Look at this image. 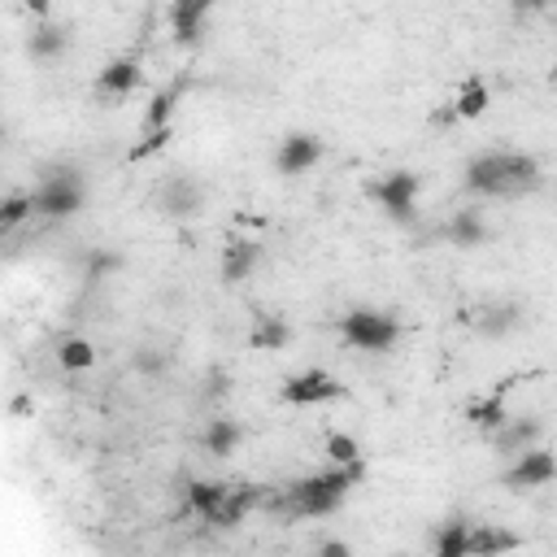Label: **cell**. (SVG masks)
Instances as JSON below:
<instances>
[{"label":"cell","instance_id":"6da1fadb","mask_svg":"<svg viewBox=\"0 0 557 557\" xmlns=\"http://www.w3.org/2000/svg\"><path fill=\"white\" fill-rule=\"evenodd\" d=\"M361 474H366L361 461H331L326 470L287 483L278 496L265 492L261 505H270L274 513H287V518H322V513H335L344 505V496L361 483Z\"/></svg>","mask_w":557,"mask_h":557},{"label":"cell","instance_id":"7a4b0ae2","mask_svg":"<svg viewBox=\"0 0 557 557\" xmlns=\"http://www.w3.org/2000/svg\"><path fill=\"white\" fill-rule=\"evenodd\" d=\"M544 183V165L531 152H479L466 161V187L474 196H531Z\"/></svg>","mask_w":557,"mask_h":557},{"label":"cell","instance_id":"3957f363","mask_svg":"<svg viewBox=\"0 0 557 557\" xmlns=\"http://www.w3.org/2000/svg\"><path fill=\"white\" fill-rule=\"evenodd\" d=\"M83 200H87L83 170L57 161V165H44L39 170V183L30 191V213L44 218V222H65V218H74L83 209Z\"/></svg>","mask_w":557,"mask_h":557},{"label":"cell","instance_id":"277c9868","mask_svg":"<svg viewBox=\"0 0 557 557\" xmlns=\"http://www.w3.org/2000/svg\"><path fill=\"white\" fill-rule=\"evenodd\" d=\"M339 335L361 352H387L400 339V318L387 309H348L339 318Z\"/></svg>","mask_w":557,"mask_h":557},{"label":"cell","instance_id":"5b68a950","mask_svg":"<svg viewBox=\"0 0 557 557\" xmlns=\"http://www.w3.org/2000/svg\"><path fill=\"white\" fill-rule=\"evenodd\" d=\"M366 191H370V200H374L392 222H400V226H413V222H418V191H422V183H418L413 170H392V174L374 178Z\"/></svg>","mask_w":557,"mask_h":557},{"label":"cell","instance_id":"8992f818","mask_svg":"<svg viewBox=\"0 0 557 557\" xmlns=\"http://www.w3.org/2000/svg\"><path fill=\"white\" fill-rule=\"evenodd\" d=\"M339 396H348V383H339V379L326 374V370L287 374L283 387H278V400H283V405H322V400H339Z\"/></svg>","mask_w":557,"mask_h":557},{"label":"cell","instance_id":"52a82bcc","mask_svg":"<svg viewBox=\"0 0 557 557\" xmlns=\"http://www.w3.org/2000/svg\"><path fill=\"white\" fill-rule=\"evenodd\" d=\"M513 466L500 474V487H509V492H531V487H544L548 479H553V453H544L540 444H531L527 453H518V457H509Z\"/></svg>","mask_w":557,"mask_h":557},{"label":"cell","instance_id":"ba28073f","mask_svg":"<svg viewBox=\"0 0 557 557\" xmlns=\"http://www.w3.org/2000/svg\"><path fill=\"white\" fill-rule=\"evenodd\" d=\"M492 448L500 453V457H518V453H527L531 444H540L544 440V418H535V413H509L492 435Z\"/></svg>","mask_w":557,"mask_h":557},{"label":"cell","instance_id":"9c48e42d","mask_svg":"<svg viewBox=\"0 0 557 557\" xmlns=\"http://www.w3.org/2000/svg\"><path fill=\"white\" fill-rule=\"evenodd\" d=\"M318 161H322V139L309 135V131L283 135V144H278V152H274L278 174H305V170H313Z\"/></svg>","mask_w":557,"mask_h":557},{"label":"cell","instance_id":"30bf717a","mask_svg":"<svg viewBox=\"0 0 557 557\" xmlns=\"http://www.w3.org/2000/svg\"><path fill=\"white\" fill-rule=\"evenodd\" d=\"M265 492L270 487H261V483H239V487H226V496H222V505H218V513L209 518V527H218V531H231V527H239L261 500H265Z\"/></svg>","mask_w":557,"mask_h":557},{"label":"cell","instance_id":"8fae6325","mask_svg":"<svg viewBox=\"0 0 557 557\" xmlns=\"http://www.w3.org/2000/svg\"><path fill=\"white\" fill-rule=\"evenodd\" d=\"M200 209H205V187L196 178H187V174H174L165 183V191H161V213L174 218V222H187Z\"/></svg>","mask_w":557,"mask_h":557},{"label":"cell","instance_id":"7c38bea8","mask_svg":"<svg viewBox=\"0 0 557 557\" xmlns=\"http://www.w3.org/2000/svg\"><path fill=\"white\" fill-rule=\"evenodd\" d=\"M470 322H474V331L479 335H487V339H500V335H509V331H518L522 322H527V309L518 305V300H505V305H487V309H474V313H466Z\"/></svg>","mask_w":557,"mask_h":557},{"label":"cell","instance_id":"4fadbf2b","mask_svg":"<svg viewBox=\"0 0 557 557\" xmlns=\"http://www.w3.org/2000/svg\"><path fill=\"white\" fill-rule=\"evenodd\" d=\"M70 44H74L70 26L39 22V26L26 35V57H30V61H57V57H65V52H70Z\"/></svg>","mask_w":557,"mask_h":557},{"label":"cell","instance_id":"5bb4252c","mask_svg":"<svg viewBox=\"0 0 557 557\" xmlns=\"http://www.w3.org/2000/svg\"><path fill=\"white\" fill-rule=\"evenodd\" d=\"M139 83H144L139 57H117V61H109V65L96 74V91H100V96H126V91H135Z\"/></svg>","mask_w":557,"mask_h":557},{"label":"cell","instance_id":"9a60e30c","mask_svg":"<svg viewBox=\"0 0 557 557\" xmlns=\"http://www.w3.org/2000/svg\"><path fill=\"white\" fill-rule=\"evenodd\" d=\"M257 261H261V244L252 239V235H239V239H231L226 244V252H222V283H244L252 270H257Z\"/></svg>","mask_w":557,"mask_h":557},{"label":"cell","instance_id":"2e32d148","mask_svg":"<svg viewBox=\"0 0 557 557\" xmlns=\"http://www.w3.org/2000/svg\"><path fill=\"white\" fill-rule=\"evenodd\" d=\"M513 383H518V374H509V379H505V383H500L492 396H483V400H474V405L466 409V422H470L479 435H492V431H496V426L509 418V409H505V392H509Z\"/></svg>","mask_w":557,"mask_h":557},{"label":"cell","instance_id":"e0dca14e","mask_svg":"<svg viewBox=\"0 0 557 557\" xmlns=\"http://www.w3.org/2000/svg\"><path fill=\"white\" fill-rule=\"evenodd\" d=\"M213 0H170V30H174V44H196L200 39V26L209 17Z\"/></svg>","mask_w":557,"mask_h":557},{"label":"cell","instance_id":"ac0fdd59","mask_svg":"<svg viewBox=\"0 0 557 557\" xmlns=\"http://www.w3.org/2000/svg\"><path fill=\"white\" fill-rule=\"evenodd\" d=\"M444 235H448L457 248H479V244H487V222H483L479 209H457V213L448 218Z\"/></svg>","mask_w":557,"mask_h":557},{"label":"cell","instance_id":"d6986e66","mask_svg":"<svg viewBox=\"0 0 557 557\" xmlns=\"http://www.w3.org/2000/svg\"><path fill=\"white\" fill-rule=\"evenodd\" d=\"M183 91H187V74L178 78V83H165L152 100H148V113H144V131H157V126H170L174 122V109H178V100H183Z\"/></svg>","mask_w":557,"mask_h":557},{"label":"cell","instance_id":"ffe728a7","mask_svg":"<svg viewBox=\"0 0 557 557\" xmlns=\"http://www.w3.org/2000/svg\"><path fill=\"white\" fill-rule=\"evenodd\" d=\"M239 440H244V426L235 418H209V426L200 435V444H205L209 457H231L239 448Z\"/></svg>","mask_w":557,"mask_h":557},{"label":"cell","instance_id":"44dd1931","mask_svg":"<svg viewBox=\"0 0 557 557\" xmlns=\"http://www.w3.org/2000/svg\"><path fill=\"white\" fill-rule=\"evenodd\" d=\"M466 535H470V522L461 513H453L431 531V553L435 557H466Z\"/></svg>","mask_w":557,"mask_h":557},{"label":"cell","instance_id":"7402d4cb","mask_svg":"<svg viewBox=\"0 0 557 557\" xmlns=\"http://www.w3.org/2000/svg\"><path fill=\"white\" fill-rule=\"evenodd\" d=\"M122 265H126V257H122L117 248H104V244H100V248H87V252H83V283H87V287H100V283L113 278Z\"/></svg>","mask_w":557,"mask_h":557},{"label":"cell","instance_id":"603a6c76","mask_svg":"<svg viewBox=\"0 0 557 557\" xmlns=\"http://www.w3.org/2000/svg\"><path fill=\"white\" fill-rule=\"evenodd\" d=\"M292 339V326L278 318V313H257L252 331H248V348H261V352H274V348H287Z\"/></svg>","mask_w":557,"mask_h":557},{"label":"cell","instance_id":"cb8c5ba5","mask_svg":"<svg viewBox=\"0 0 557 557\" xmlns=\"http://www.w3.org/2000/svg\"><path fill=\"white\" fill-rule=\"evenodd\" d=\"M522 540L513 531H500V527H470L466 535V553H479V557H496V553H513Z\"/></svg>","mask_w":557,"mask_h":557},{"label":"cell","instance_id":"d4e9b609","mask_svg":"<svg viewBox=\"0 0 557 557\" xmlns=\"http://www.w3.org/2000/svg\"><path fill=\"white\" fill-rule=\"evenodd\" d=\"M222 496H226V483H218V479H191V483H187V509H191L196 518H205V522L218 513Z\"/></svg>","mask_w":557,"mask_h":557},{"label":"cell","instance_id":"484cf974","mask_svg":"<svg viewBox=\"0 0 557 557\" xmlns=\"http://www.w3.org/2000/svg\"><path fill=\"white\" fill-rule=\"evenodd\" d=\"M487 100H492V96H487V83H483V78H466L461 91H457L448 104H453V113H457V122H461V117H479V113L487 109Z\"/></svg>","mask_w":557,"mask_h":557},{"label":"cell","instance_id":"4316f807","mask_svg":"<svg viewBox=\"0 0 557 557\" xmlns=\"http://www.w3.org/2000/svg\"><path fill=\"white\" fill-rule=\"evenodd\" d=\"M57 361H61L65 370H91V366H96V348H91L83 335H70V339H61Z\"/></svg>","mask_w":557,"mask_h":557},{"label":"cell","instance_id":"83f0119b","mask_svg":"<svg viewBox=\"0 0 557 557\" xmlns=\"http://www.w3.org/2000/svg\"><path fill=\"white\" fill-rule=\"evenodd\" d=\"M30 218V191H13L0 200V235H9L13 226H22Z\"/></svg>","mask_w":557,"mask_h":557},{"label":"cell","instance_id":"f1b7e54d","mask_svg":"<svg viewBox=\"0 0 557 557\" xmlns=\"http://www.w3.org/2000/svg\"><path fill=\"white\" fill-rule=\"evenodd\" d=\"M170 139H174V122H170V126H157V131H144V139L126 152V161H131V165H135V161H148V157H157Z\"/></svg>","mask_w":557,"mask_h":557},{"label":"cell","instance_id":"f546056e","mask_svg":"<svg viewBox=\"0 0 557 557\" xmlns=\"http://www.w3.org/2000/svg\"><path fill=\"white\" fill-rule=\"evenodd\" d=\"M326 457L331 461H361V444L352 435H344V431H331L326 435Z\"/></svg>","mask_w":557,"mask_h":557},{"label":"cell","instance_id":"4dcf8cb0","mask_svg":"<svg viewBox=\"0 0 557 557\" xmlns=\"http://www.w3.org/2000/svg\"><path fill=\"white\" fill-rule=\"evenodd\" d=\"M131 366H135L139 374H161V370H165V352H157V348H139V352L131 357Z\"/></svg>","mask_w":557,"mask_h":557},{"label":"cell","instance_id":"1f68e13d","mask_svg":"<svg viewBox=\"0 0 557 557\" xmlns=\"http://www.w3.org/2000/svg\"><path fill=\"white\" fill-rule=\"evenodd\" d=\"M513 4V13H544L553 0H509Z\"/></svg>","mask_w":557,"mask_h":557},{"label":"cell","instance_id":"d6a6232c","mask_svg":"<svg viewBox=\"0 0 557 557\" xmlns=\"http://www.w3.org/2000/svg\"><path fill=\"white\" fill-rule=\"evenodd\" d=\"M318 553H322V557H348V544H339V540H326V544H318Z\"/></svg>","mask_w":557,"mask_h":557},{"label":"cell","instance_id":"836d02e7","mask_svg":"<svg viewBox=\"0 0 557 557\" xmlns=\"http://www.w3.org/2000/svg\"><path fill=\"white\" fill-rule=\"evenodd\" d=\"M22 9H26V13H35V17H44V13L52 9V0H22Z\"/></svg>","mask_w":557,"mask_h":557},{"label":"cell","instance_id":"e575fe53","mask_svg":"<svg viewBox=\"0 0 557 557\" xmlns=\"http://www.w3.org/2000/svg\"><path fill=\"white\" fill-rule=\"evenodd\" d=\"M9 409H13V418H26V413H30V396H17Z\"/></svg>","mask_w":557,"mask_h":557}]
</instances>
